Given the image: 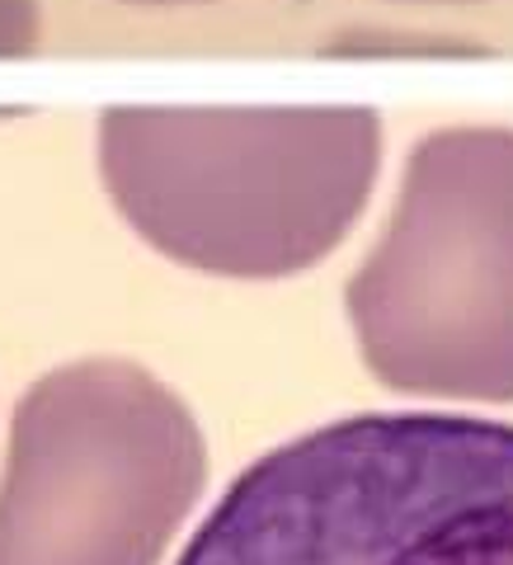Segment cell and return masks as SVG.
Listing matches in <instances>:
<instances>
[{"mask_svg":"<svg viewBox=\"0 0 513 565\" xmlns=\"http://www.w3.org/2000/svg\"><path fill=\"white\" fill-rule=\"evenodd\" d=\"M363 363L400 392L513 401V132L415 141L400 203L349 282Z\"/></svg>","mask_w":513,"mask_h":565,"instance_id":"3957f363","label":"cell"},{"mask_svg":"<svg viewBox=\"0 0 513 565\" xmlns=\"http://www.w3.org/2000/svg\"><path fill=\"white\" fill-rule=\"evenodd\" d=\"M174 565H513V424L334 419L259 457Z\"/></svg>","mask_w":513,"mask_h":565,"instance_id":"6da1fadb","label":"cell"},{"mask_svg":"<svg viewBox=\"0 0 513 565\" xmlns=\"http://www.w3.org/2000/svg\"><path fill=\"white\" fill-rule=\"evenodd\" d=\"M141 6H189V0H141Z\"/></svg>","mask_w":513,"mask_h":565,"instance_id":"5b68a950","label":"cell"},{"mask_svg":"<svg viewBox=\"0 0 513 565\" xmlns=\"http://www.w3.org/2000/svg\"><path fill=\"white\" fill-rule=\"evenodd\" d=\"M203 481L189 411L128 367L47 386L29 424L0 565H151Z\"/></svg>","mask_w":513,"mask_h":565,"instance_id":"277c9868","label":"cell"},{"mask_svg":"<svg viewBox=\"0 0 513 565\" xmlns=\"http://www.w3.org/2000/svg\"><path fill=\"white\" fill-rule=\"evenodd\" d=\"M382 161L373 109H156L114 114L122 207L170 255L232 278L325 259L363 212Z\"/></svg>","mask_w":513,"mask_h":565,"instance_id":"7a4b0ae2","label":"cell"}]
</instances>
